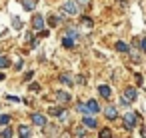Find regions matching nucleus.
<instances>
[{
	"label": "nucleus",
	"mask_w": 146,
	"mask_h": 138,
	"mask_svg": "<svg viewBox=\"0 0 146 138\" xmlns=\"http://www.w3.org/2000/svg\"><path fill=\"white\" fill-rule=\"evenodd\" d=\"M60 12L62 14H68V16H76L78 14V4L74 2V0H68V2H64L60 6Z\"/></svg>",
	"instance_id": "f257e3e1"
},
{
	"label": "nucleus",
	"mask_w": 146,
	"mask_h": 138,
	"mask_svg": "<svg viewBox=\"0 0 146 138\" xmlns=\"http://www.w3.org/2000/svg\"><path fill=\"white\" fill-rule=\"evenodd\" d=\"M134 124H136V112H126V116H124V128L126 130H132L134 128Z\"/></svg>",
	"instance_id": "f03ea898"
},
{
	"label": "nucleus",
	"mask_w": 146,
	"mask_h": 138,
	"mask_svg": "<svg viewBox=\"0 0 146 138\" xmlns=\"http://www.w3.org/2000/svg\"><path fill=\"white\" fill-rule=\"evenodd\" d=\"M136 98H138V90L132 88V86H128V88L124 90V100H126V102H134Z\"/></svg>",
	"instance_id": "7ed1b4c3"
},
{
	"label": "nucleus",
	"mask_w": 146,
	"mask_h": 138,
	"mask_svg": "<svg viewBox=\"0 0 146 138\" xmlns=\"http://www.w3.org/2000/svg\"><path fill=\"white\" fill-rule=\"evenodd\" d=\"M44 132H46L48 138H58V136H60V130H58V126H54V124H46V126H44Z\"/></svg>",
	"instance_id": "20e7f679"
},
{
	"label": "nucleus",
	"mask_w": 146,
	"mask_h": 138,
	"mask_svg": "<svg viewBox=\"0 0 146 138\" xmlns=\"http://www.w3.org/2000/svg\"><path fill=\"white\" fill-rule=\"evenodd\" d=\"M96 112H100L98 102H96V100H88V102H86V116H88V114H96Z\"/></svg>",
	"instance_id": "39448f33"
},
{
	"label": "nucleus",
	"mask_w": 146,
	"mask_h": 138,
	"mask_svg": "<svg viewBox=\"0 0 146 138\" xmlns=\"http://www.w3.org/2000/svg\"><path fill=\"white\" fill-rule=\"evenodd\" d=\"M32 26H34V30H42V28H44V18H42V14H36V16L32 18Z\"/></svg>",
	"instance_id": "423d86ee"
},
{
	"label": "nucleus",
	"mask_w": 146,
	"mask_h": 138,
	"mask_svg": "<svg viewBox=\"0 0 146 138\" xmlns=\"http://www.w3.org/2000/svg\"><path fill=\"white\" fill-rule=\"evenodd\" d=\"M56 100H58L60 104H68V102H70V94L64 92V90H58V92H56Z\"/></svg>",
	"instance_id": "0eeeda50"
},
{
	"label": "nucleus",
	"mask_w": 146,
	"mask_h": 138,
	"mask_svg": "<svg viewBox=\"0 0 146 138\" xmlns=\"http://www.w3.org/2000/svg\"><path fill=\"white\" fill-rule=\"evenodd\" d=\"M104 114H106L108 120H114V118L118 116V110H116V106H106V108H104Z\"/></svg>",
	"instance_id": "6e6552de"
},
{
	"label": "nucleus",
	"mask_w": 146,
	"mask_h": 138,
	"mask_svg": "<svg viewBox=\"0 0 146 138\" xmlns=\"http://www.w3.org/2000/svg\"><path fill=\"white\" fill-rule=\"evenodd\" d=\"M30 118H32V122H34V124H38V126H46V118H44L42 114H38V112H34V114H32Z\"/></svg>",
	"instance_id": "1a4fd4ad"
},
{
	"label": "nucleus",
	"mask_w": 146,
	"mask_h": 138,
	"mask_svg": "<svg viewBox=\"0 0 146 138\" xmlns=\"http://www.w3.org/2000/svg\"><path fill=\"white\" fill-rule=\"evenodd\" d=\"M98 94H100L102 98H110V86L100 84V86H98Z\"/></svg>",
	"instance_id": "9d476101"
},
{
	"label": "nucleus",
	"mask_w": 146,
	"mask_h": 138,
	"mask_svg": "<svg viewBox=\"0 0 146 138\" xmlns=\"http://www.w3.org/2000/svg\"><path fill=\"white\" fill-rule=\"evenodd\" d=\"M50 114L52 116H58V118H62V120H66V114H64V108H50Z\"/></svg>",
	"instance_id": "9b49d317"
},
{
	"label": "nucleus",
	"mask_w": 146,
	"mask_h": 138,
	"mask_svg": "<svg viewBox=\"0 0 146 138\" xmlns=\"http://www.w3.org/2000/svg\"><path fill=\"white\" fill-rule=\"evenodd\" d=\"M30 134H32V132H30L28 126H20V128H18V136H20V138H28Z\"/></svg>",
	"instance_id": "f8f14e48"
},
{
	"label": "nucleus",
	"mask_w": 146,
	"mask_h": 138,
	"mask_svg": "<svg viewBox=\"0 0 146 138\" xmlns=\"http://www.w3.org/2000/svg\"><path fill=\"white\" fill-rule=\"evenodd\" d=\"M84 126H88V128H96V120L90 118V116H84Z\"/></svg>",
	"instance_id": "ddd939ff"
},
{
	"label": "nucleus",
	"mask_w": 146,
	"mask_h": 138,
	"mask_svg": "<svg viewBox=\"0 0 146 138\" xmlns=\"http://www.w3.org/2000/svg\"><path fill=\"white\" fill-rule=\"evenodd\" d=\"M62 46H64V48H74V40H72V38H68V36H64Z\"/></svg>",
	"instance_id": "4468645a"
},
{
	"label": "nucleus",
	"mask_w": 146,
	"mask_h": 138,
	"mask_svg": "<svg viewBox=\"0 0 146 138\" xmlns=\"http://www.w3.org/2000/svg\"><path fill=\"white\" fill-rule=\"evenodd\" d=\"M22 6H24L26 10H32V8L36 6V2H34V0H22Z\"/></svg>",
	"instance_id": "2eb2a0df"
},
{
	"label": "nucleus",
	"mask_w": 146,
	"mask_h": 138,
	"mask_svg": "<svg viewBox=\"0 0 146 138\" xmlns=\"http://www.w3.org/2000/svg\"><path fill=\"white\" fill-rule=\"evenodd\" d=\"M116 50L118 52H128V44L126 42H116Z\"/></svg>",
	"instance_id": "dca6fc26"
},
{
	"label": "nucleus",
	"mask_w": 146,
	"mask_h": 138,
	"mask_svg": "<svg viewBox=\"0 0 146 138\" xmlns=\"http://www.w3.org/2000/svg\"><path fill=\"white\" fill-rule=\"evenodd\" d=\"M100 138H112V130L110 128H102L100 130Z\"/></svg>",
	"instance_id": "f3484780"
},
{
	"label": "nucleus",
	"mask_w": 146,
	"mask_h": 138,
	"mask_svg": "<svg viewBox=\"0 0 146 138\" xmlns=\"http://www.w3.org/2000/svg\"><path fill=\"white\" fill-rule=\"evenodd\" d=\"M66 36L72 38V40H76V38H78V32H76L74 28H68V30H66Z\"/></svg>",
	"instance_id": "a211bd4d"
},
{
	"label": "nucleus",
	"mask_w": 146,
	"mask_h": 138,
	"mask_svg": "<svg viewBox=\"0 0 146 138\" xmlns=\"http://www.w3.org/2000/svg\"><path fill=\"white\" fill-rule=\"evenodd\" d=\"M60 82H62V84H68V86H72V78H70L68 74H62V76H60Z\"/></svg>",
	"instance_id": "6ab92c4d"
},
{
	"label": "nucleus",
	"mask_w": 146,
	"mask_h": 138,
	"mask_svg": "<svg viewBox=\"0 0 146 138\" xmlns=\"http://www.w3.org/2000/svg\"><path fill=\"white\" fill-rule=\"evenodd\" d=\"M0 138H12V130L10 128H4L2 132H0Z\"/></svg>",
	"instance_id": "aec40b11"
},
{
	"label": "nucleus",
	"mask_w": 146,
	"mask_h": 138,
	"mask_svg": "<svg viewBox=\"0 0 146 138\" xmlns=\"http://www.w3.org/2000/svg\"><path fill=\"white\" fill-rule=\"evenodd\" d=\"M8 64H10V60H8L6 56H0V68H6Z\"/></svg>",
	"instance_id": "412c9836"
},
{
	"label": "nucleus",
	"mask_w": 146,
	"mask_h": 138,
	"mask_svg": "<svg viewBox=\"0 0 146 138\" xmlns=\"http://www.w3.org/2000/svg\"><path fill=\"white\" fill-rule=\"evenodd\" d=\"M76 110L82 112V114H86V104H84V102H78V104H76Z\"/></svg>",
	"instance_id": "4be33fe9"
},
{
	"label": "nucleus",
	"mask_w": 146,
	"mask_h": 138,
	"mask_svg": "<svg viewBox=\"0 0 146 138\" xmlns=\"http://www.w3.org/2000/svg\"><path fill=\"white\" fill-rule=\"evenodd\" d=\"M58 22H60V18H56V16H50V18H48V24H50V26H56Z\"/></svg>",
	"instance_id": "5701e85b"
},
{
	"label": "nucleus",
	"mask_w": 146,
	"mask_h": 138,
	"mask_svg": "<svg viewBox=\"0 0 146 138\" xmlns=\"http://www.w3.org/2000/svg\"><path fill=\"white\" fill-rule=\"evenodd\" d=\"M10 122V116L8 114H2V116H0V124H8Z\"/></svg>",
	"instance_id": "b1692460"
},
{
	"label": "nucleus",
	"mask_w": 146,
	"mask_h": 138,
	"mask_svg": "<svg viewBox=\"0 0 146 138\" xmlns=\"http://www.w3.org/2000/svg\"><path fill=\"white\" fill-rule=\"evenodd\" d=\"M140 50L146 54V38H142V40H140Z\"/></svg>",
	"instance_id": "393cba45"
},
{
	"label": "nucleus",
	"mask_w": 146,
	"mask_h": 138,
	"mask_svg": "<svg viewBox=\"0 0 146 138\" xmlns=\"http://www.w3.org/2000/svg\"><path fill=\"white\" fill-rule=\"evenodd\" d=\"M12 24H14V28H20V26H22V22H20L18 18H12Z\"/></svg>",
	"instance_id": "a878e982"
},
{
	"label": "nucleus",
	"mask_w": 146,
	"mask_h": 138,
	"mask_svg": "<svg viewBox=\"0 0 146 138\" xmlns=\"http://www.w3.org/2000/svg\"><path fill=\"white\" fill-rule=\"evenodd\" d=\"M76 82H78V84H84V82H86V78H84V76H78V78H76Z\"/></svg>",
	"instance_id": "bb28decb"
},
{
	"label": "nucleus",
	"mask_w": 146,
	"mask_h": 138,
	"mask_svg": "<svg viewBox=\"0 0 146 138\" xmlns=\"http://www.w3.org/2000/svg\"><path fill=\"white\" fill-rule=\"evenodd\" d=\"M74 2H76V4H86L88 0H74Z\"/></svg>",
	"instance_id": "cd10ccee"
},
{
	"label": "nucleus",
	"mask_w": 146,
	"mask_h": 138,
	"mask_svg": "<svg viewBox=\"0 0 146 138\" xmlns=\"http://www.w3.org/2000/svg\"><path fill=\"white\" fill-rule=\"evenodd\" d=\"M142 138H146V130H142Z\"/></svg>",
	"instance_id": "c85d7f7f"
}]
</instances>
